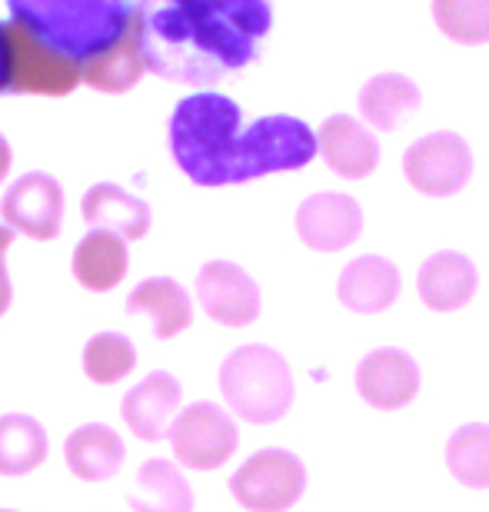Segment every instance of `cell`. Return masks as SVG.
Listing matches in <instances>:
<instances>
[{
  "mask_svg": "<svg viewBox=\"0 0 489 512\" xmlns=\"http://www.w3.org/2000/svg\"><path fill=\"white\" fill-rule=\"evenodd\" d=\"M10 163H14V150H10V140L0 133V183H4V177L10 173Z\"/></svg>",
  "mask_w": 489,
  "mask_h": 512,
  "instance_id": "f546056e",
  "label": "cell"
},
{
  "mask_svg": "<svg viewBox=\"0 0 489 512\" xmlns=\"http://www.w3.org/2000/svg\"><path fill=\"white\" fill-rule=\"evenodd\" d=\"M80 217L90 230H107L117 233L120 240H144L150 233V223H154V210L144 197L130 193L120 183L100 180L94 183L84 200H80Z\"/></svg>",
  "mask_w": 489,
  "mask_h": 512,
  "instance_id": "9a60e30c",
  "label": "cell"
},
{
  "mask_svg": "<svg viewBox=\"0 0 489 512\" xmlns=\"http://www.w3.org/2000/svg\"><path fill=\"white\" fill-rule=\"evenodd\" d=\"M193 296H197V303L213 323L230 326V330L257 323V316L263 310L260 283L233 260L203 263L197 283H193Z\"/></svg>",
  "mask_w": 489,
  "mask_h": 512,
  "instance_id": "9c48e42d",
  "label": "cell"
},
{
  "mask_svg": "<svg viewBox=\"0 0 489 512\" xmlns=\"http://www.w3.org/2000/svg\"><path fill=\"white\" fill-rule=\"evenodd\" d=\"M130 270V247L127 240H120L117 233L107 230H90L80 237L70 256V273L74 280L90 293H110L124 283Z\"/></svg>",
  "mask_w": 489,
  "mask_h": 512,
  "instance_id": "ffe728a7",
  "label": "cell"
},
{
  "mask_svg": "<svg viewBox=\"0 0 489 512\" xmlns=\"http://www.w3.org/2000/svg\"><path fill=\"white\" fill-rule=\"evenodd\" d=\"M7 57H10V84L7 94H40V97H67L80 87V70L64 64L60 57L40 47L24 30L7 24Z\"/></svg>",
  "mask_w": 489,
  "mask_h": 512,
  "instance_id": "30bf717a",
  "label": "cell"
},
{
  "mask_svg": "<svg viewBox=\"0 0 489 512\" xmlns=\"http://www.w3.org/2000/svg\"><path fill=\"white\" fill-rule=\"evenodd\" d=\"M403 173L423 197H453L473 177V150L453 130L426 133L410 143L403 157Z\"/></svg>",
  "mask_w": 489,
  "mask_h": 512,
  "instance_id": "52a82bcc",
  "label": "cell"
},
{
  "mask_svg": "<svg viewBox=\"0 0 489 512\" xmlns=\"http://www.w3.org/2000/svg\"><path fill=\"white\" fill-rule=\"evenodd\" d=\"M270 27L273 10L263 0H177L144 7L140 54L147 74L210 87L253 64Z\"/></svg>",
  "mask_w": 489,
  "mask_h": 512,
  "instance_id": "7a4b0ae2",
  "label": "cell"
},
{
  "mask_svg": "<svg viewBox=\"0 0 489 512\" xmlns=\"http://www.w3.org/2000/svg\"><path fill=\"white\" fill-rule=\"evenodd\" d=\"M433 20L456 44H486L489 40V0H436Z\"/></svg>",
  "mask_w": 489,
  "mask_h": 512,
  "instance_id": "4316f807",
  "label": "cell"
},
{
  "mask_svg": "<svg viewBox=\"0 0 489 512\" xmlns=\"http://www.w3.org/2000/svg\"><path fill=\"white\" fill-rule=\"evenodd\" d=\"M0 512H17V509H0Z\"/></svg>",
  "mask_w": 489,
  "mask_h": 512,
  "instance_id": "4dcf8cb0",
  "label": "cell"
},
{
  "mask_svg": "<svg viewBox=\"0 0 489 512\" xmlns=\"http://www.w3.org/2000/svg\"><path fill=\"white\" fill-rule=\"evenodd\" d=\"M360 114L370 130H396L403 120H410L423 104L420 87L406 74H376L360 90Z\"/></svg>",
  "mask_w": 489,
  "mask_h": 512,
  "instance_id": "7402d4cb",
  "label": "cell"
},
{
  "mask_svg": "<svg viewBox=\"0 0 489 512\" xmlns=\"http://www.w3.org/2000/svg\"><path fill=\"white\" fill-rule=\"evenodd\" d=\"M416 286H420V300L430 306V310L453 313V310H463L476 296L480 273H476V263L466 253L440 250V253L426 256V263L420 266V276H416Z\"/></svg>",
  "mask_w": 489,
  "mask_h": 512,
  "instance_id": "ac0fdd59",
  "label": "cell"
},
{
  "mask_svg": "<svg viewBox=\"0 0 489 512\" xmlns=\"http://www.w3.org/2000/svg\"><path fill=\"white\" fill-rule=\"evenodd\" d=\"M180 409H183L180 380L167 370H154L127 389L124 403H120V416H124L127 429L137 439H144V443H160V439H167Z\"/></svg>",
  "mask_w": 489,
  "mask_h": 512,
  "instance_id": "4fadbf2b",
  "label": "cell"
},
{
  "mask_svg": "<svg viewBox=\"0 0 489 512\" xmlns=\"http://www.w3.org/2000/svg\"><path fill=\"white\" fill-rule=\"evenodd\" d=\"M170 449L173 463L180 469H193V473H213V469L227 466L230 456L240 446V429L227 409L210 403V399H197V403L183 406L170 426Z\"/></svg>",
  "mask_w": 489,
  "mask_h": 512,
  "instance_id": "5b68a950",
  "label": "cell"
},
{
  "mask_svg": "<svg viewBox=\"0 0 489 512\" xmlns=\"http://www.w3.org/2000/svg\"><path fill=\"white\" fill-rule=\"evenodd\" d=\"M127 503L134 512H193V486L173 459H147L137 469L134 486L127 489Z\"/></svg>",
  "mask_w": 489,
  "mask_h": 512,
  "instance_id": "44dd1931",
  "label": "cell"
},
{
  "mask_svg": "<svg viewBox=\"0 0 489 512\" xmlns=\"http://www.w3.org/2000/svg\"><path fill=\"white\" fill-rule=\"evenodd\" d=\"M220 393L230 416L267 426L290 413L297 386L283 353L267 343H243L223 356Z\"/></svg>",
  "mask_w": 489,
  "mask_h": 512,
  "instance_id": "277c9868",
  "label": "cell"
},
{
  "mask_svg": "<svg viewBox=\"0 0 489 512\" xmlns=\"http://www.w3.org/2000/svg\"><path fill=\"white\" fill-rule=\"evenodd\" d=\"M140 17L144 4L124 0H10V24L77 70L107 57Z\"/></svg>",
  "mask_w": 489,
  "mask_h": 512,
  "instance_id": "3957f363",
  "label": "cell"
},
{
  "mask_svg": "<svg viewBox=\"0 0 489 512\" xmlns=\"http://www.w3.org/2000/svg\"><path fill=\"white\" fill-rule=\"evenodd\" d=\"M124 310L130 316H147L157 340H173L193 323V296L173 276H147L127 293Z\"/></svg>",
  "mask_w": 489,
  "mask_h": 512,
  "instance_id": "e0dca14e",
  "label": "cell"
},
{
  "mask_svg": "<svg viewBox=\"0 0 489 512\" xmlns=\"http://www.w3.org/2000/svg\"><path fill=\"white\" fill-rule=\"evenodd\" d=\"M446 466L466 489H489V423H466L446 443Z\"/></svg>",
  "mask_w": 489,
  "mask_h": 512,
  "instance_id": "484cf974",
  "label": "cell"
},
{
  "mask_svg": "<svg viewBox=\"0 0 489 512\" xmlns=\"http://www.w3.org/2000/svg\"><path fill=\"white\" fill-rule=\"evenodd\" d=\"M356 393L363 396V403L373 409H403L410 406L416 393H420V366L406 350L396 346H380V350L366 353L356 363Z\"/></svg>",
  "mask_w": 489,
  "mask_h": 512,
  "instance_id": "7c38bea8",
  "label": "cell"
},
{
  "mask_svg": "<svg viewBox=\"0 0 489 512\" xmlns=\"http://www.w3.org/2000/svg\"><path fill=\"white\" fill-rule=\"evenodd\" d=\"M80 366L94 386H117L137 370V346L127 333L100 330L84 343Z\"/></svg>",
  "mask_w": 489,
  "mask_h": 512,
  "instance_id": "d4e9b609",
  "label": "cell"
},
{
  "mask_svg": "<svg viewBox=\"0 0 489 512\" xmlns=\"http://www.w3.org/2000/svg\"><path fill=\"white\" fill-rule=\"evenodd\" d=\"M50 453L47 429L30 413H4L0 416V476L20 479L44 466Z\"/></svg>",
  "mask_w": 489,
  "mask_h": 512,
  "instance_id": "603a6c76",
  "label": "cell"
},
{
  "mask_svg": "<svg viewBox=\"0 0 489 512\" xmlns=\"http://www.w3.org/2000/svg\"><path fill=\"white\" fill-rule=\"evenodd\" d=\"M10 84V57H7V24L0 20V94H7Z\"/></svg>",
  "mask_w": 489,
  "mask_h": 512,
  "instance_id": "f1b7e54d",
  "label": "cell"
},
{
  "mask_svg": "<svg viewBox=\"0 0 489 512\" xmlns=\"http://www.w3.org/2000/svg\"><path fill=\"white\" fill-rule=\"evenodd\" d=\"M140 24H144V17L137 20L134 30L107 57H100L90 67L80 70V84L100 90V94H127V90H134L140 84V77L147 74L144 54H140Z\"/></svg>",
  "mask_w": 489,
  "mask_h": 512,
  "instance_id": "cb8c5ba5",
  "label": "cell"
},
{
  "mask_svg": "<svg viewBox=\"0 0 489 512\" xmlns=\"http://www.w3.org/2000/svg\"><path fill=\"white\" fill-rule=\"evenodd\" d=\"M167 137L173 163L200 187L293 173L317 157V130L300 117L270 114L243 127L240 104L217 90L183 97L170 114Z\"/></svg>",
  "mask_w": 489,
  "mask_h": 512,
  "instance_id": "6da1fadb",
  "label": "cell"
},
{
  "mask_svg": "<svg viewBox=\"0 0 489 512\" xmlns=\"http://www.w3.org/2000/svg\"><path fill=\"white\" fill-rule=\"evenodd\" d=\"M297 237L317 253L346 250L363 233V207L350 193H310L297 207Z\"/></svg>",
  "mask_w": 489,
  "mask_h": 512,
  "instance_id": "8fae6325",
  "label": "cell"
},
{
  "mask_svg": "<svg viewBox=\"0 0 489 512\" xmlns=\"http://www.w3.org/2000/svg\"><path fill=\"white\" fill-rule=\"evenodd\" d=\"M67 193L54 173L27 170L10 183L0 200V217L10 233H24L34 240H57L64 230Z\"/></svg>",
  "mask_w": 489,
  "mask_h": 512,
  "instance_id": "ba28073f",
  "label": "cell"
},
{
  "mask_svg": "<svg viewBox=\"0 0 489 512\" xmlns=\"http://www.w3.org/2000/svg\"><path fill=\"white\" fill-rule=\"evenodd\" d=\"M317 153L336 177L363 180L380 163V140L376 133L350 114H333L317 130Z\"/></svg>",
  "mask_w": 489,
  "mask_h": 512,
  "instance_id": "5bb4252c",
  "label": "cell"
},
{
  "mask_svg": "<svg viewBox=\"0 0 489 512\" xmlns=\"http://www.w3.org/2000/svg\"><path fill=\"white\" fill-rule=\"evenodd\" d=\"M307 489V466L280 446L257 449L230 476V496L247 512H287Z\"/></svg>",
  "mask_w": 489,
  "mask_h": 512,
  "instance_id": "8992f818",
  "label": "cell"
},
{
  "mask_svg": "<svg viewBox=\"0 0 489 512\" xmlns=\"http://www.w3.org/2000/svg\"><path fill=\"white\" fill-rule=\"evenodd\" d=\"M400 290H403V276L396 270V263L386 260V256H376V253L350 260L343 266L340 280H336V296H340V303L346 310L363 313V316L390 310L396 303V296H400Z\"/></svg>",
  "mask_w": 489,
  "mask_h": 512,
  "instance_id": "2e32d148",
  "label": "cell"
},
{
  "mask_svg": "<svg viewBox=\"0 0 489 512\" xmlns=\"http://www.w3.org/2000/svg\"><path fill=\"white\" fill-rule=\"evenodd\" d=\"M64 459L80 483H107L124 469L127 446L114 426L84 423L64 439Z\"/></svg>",
  "mask_w": 489,
  "mask_h": 512,
  "instance_id": "d6986e66",
  "label": "cell"
},
{
  "mask_svg": "<svg viewBox=\"0 0 489 512\" xmlns=\"http://www.w3.org/2000/svg\"><path fill=\"white\" fill-rule=\"evenodd\" d=\"M10 243H14V233L0 223V316H4L10 310V303H14V283H10V270H7Z\"/></svg>",
  "mask_w": 489,
  "mask_h": 512,
  "instance_id": "83f0119b",
  "label": "cell"
}]
</instances>
